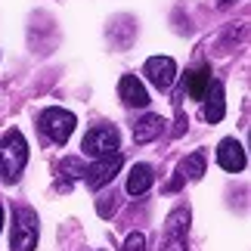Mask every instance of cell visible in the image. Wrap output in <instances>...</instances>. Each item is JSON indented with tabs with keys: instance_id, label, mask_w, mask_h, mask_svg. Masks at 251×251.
Masks as SVG:
<instances>
[{
	"instance_id": "7c38bea8",
	"label": "cell",
	"mask_w": 251,
	"mask_h": 251,
	"mask_svg": "<svg viewBox=\"0 0 251 251\" xmlns=\"http://www.w3.org/2000/svg\"><path fill=\"white\" fill-rule=\"evenodd\" d=\"M152 183H155V171L149 165H133L130 174H127V192L130 196H146L152 189Z\"/></svg>"
},
{
	"instance_id": "7a4b0ae2",
	"label": "cell",
	"mask_w": 251,
	"mask_h": 251,
	"mask_svg": "<svg viewBox=\"0 0 251 251\" xmlns=\"http://www.w3.org/2000/svg\"><path fill=\"white\" fill-rule=\"evenodd\" d=\"M37 236H41V224H37V211L28 205L13 208V233H9V245L13 251H34Z\"/></svg>"
},
{
	"instance_id": "4fadbf2b",
	"label": "cell",
	"mask_w": 251,
	"mask_h": 251,
	"mask_svg": "<svg viewBox=\"0 0 251 251\" xmlns=\"http://www.w3.org/2000/svg\"><path fill=\"white\" fill-rule=\"evenodd\" d=\"M208 84H211V69L208 65H199V69L186 72V93L192 100H201L205 90H208Z\"/></svg>"
},
{
	"instance_id": "ba28073f",
	"label": "cell",
	"mask_w": 251,
	"mask_h": 251,
	"mask_svg": "<svg viewBox=\"0 0 251 251\" xmlns=\"http://www.w3.org/2000/svg\"><path fill=\"white\" fill-rule=\"evenodd\" d=\"M245 149H242V143L233 140V137H226V140H220V146H217V165L229 171V174H239V171H245Z\"/></svg>"
},
{
	"instance_id": "5b68a950",
	"label": "cell",
	"mask_w": 251,
	"mask_h": 251,
	"mask_svg": "<svg viewBox=\"0 0 251 251\" xmlns=\"http://www.w3.org/2000/svg\"><path fill=\"white\" fill-rule=\"evenodd\" d=\"M186 236H189V208L171 211L168 224H165V242H161V251H186Z\"/></svg>"
},
{
	"instance_id": "e0dca14e",
	"label": "cell",
	"mask_w": 251,
	"mask_h": 251,
	"mask_svg": "<svg viewBox=\"0 0 251 251\" xmlns=\"http://www.w3.org/2000/svg\"><path fill=\"white\" fill-rule=\"evenodd\" d=\"M236 0H217V6H233Z\"/></svg>"
},
{
	"instance_id": "52a82bcc",
	"label": "cell",
	"mask_w": 251,
	"mask_h": 251,
	"mask_svg": "<svg viewBox=\"0 0 251 251\" xmlns=\"http://www.w3.org/2000/svg\"><path fill=\"white\" fill-rule=\"evenodd\" d=\"M143 75L149 78L152 87L168 90V87L177 81V62H174L171 56H149L146 65H143Z\"/></svg>"
},
{
	"instance_id": "5bb4252c",
	"label": "cell",
	"mask_w": 251,
	"mask_h": 251,
	"mask_svg": "<svg viewBox=\"0 0 251 251\" xmlns=\"http://www.w3.org/2000/svg\"><path fill=\"white\" fill-rule=\"evenodd\" d=\"M180 177L183 180H201V174H205V155H201V152H192V155L186 158V161H183V165H180Z\"/></svg>"
},
{
	"instance_id": "9c48e42d",
	"label": "cell",
	"mask_w": 251,
	"mask_h": 251,
	"mask_svg": "<svg viewBox=\"0 0 251 251\" xmlns=\"http://www.w3.org/2000/svg\"><path fill=\"white\" fill-rule=\"evenodd\" d=\"M118 96L127 109H146L149 105V93H146V87H143V81L137 75H124L118 81Z\"/></svg>"
},
{
	"instance_id": "3957f363",
	"label": "cell",
	"mask_w": 251,
	"mask_h": 251,
	"mask_svg": "<svg viewBox=\"0 0 251 251\" xmlns=\"http://www.w3.org/2000/svg\"><path fill=\"white\" fill-rule=\"evenodd\" d=\"M81 149H84V155H90V158H105V155H112V152H118L121 149L118 127H112V124H96V127H90L84 133Z\"/></svg>"
},
{
	"instance_id": "30bf717a",
	"label": "cell",
	"mask_w": 251,
	"mask_h": 251,
	"mask_svg": "<svg viewBox=\"0 0 251 251\" xmlns=\"http://www.w3.org/2000/svg\"><path fill=\"white\" fill-rule=\"evenodd\" d=\"M201 102H205V121H208V124L224 121L226 102H224V84H220V81H211V84H208V90H205V96H201Z\"/></svg>"
},
{
	"instance_id": "277c9868",
	"label": "cell",
	"mask_w": 251,
	"mask_h": 251,
	"mask_svg": "<svg viewBox=\"0 0 251 251\" xmlns=\"http://www.w3.org/2000/svg\"><path fill=\"white\" fill-rule=\"evenodd\" d=\"M37 124H41V130H44L53 143L65 146V143H69V137L75 133V124H78V118H75L69 109L53 105V109H44L41 115H37Z\"/></svg>"
},
{
	"instance_id": "8992f818",
	"label": "cell",
	"mask_w": 251,
	"mask_h": 251,
	"mask_svg": "<svg viewBox=\"0 0 251 251\" xmlns=\"http://www.w3.org/2000/svg\"><path fill=\"white\" fill-rule=\"evenodd\" d=\"M121 165H124L121 152H112V155H105V158H96L93 165L87 168V174H84L87 186H90V189H102V186H109V183L118 177Z\"/></svg>"
},
{
	"instance_id": "ac0fdd59",
	"label": "cell",
	"mask_w": 251,
	"mask_h": 251,
	"mask_svg": "<svg viewBox=\"0 0 251 251\" xmlns=\"http://www.w3.org/2000/svg\"><path fill=\"white\" fill-rule=\"evenodd\" d=\"M0 226H3V208H0Z\"/></svg>"
},
{
	"instance_id": "2e32d148",
	"label": "cell",
	"mask_w": 251,
	"mask_h": 251,
	"mask_svg": "<svg viewBox=\"0 0 251 251\" xmlns=\"http://www.w3.org/2000/svg\"><path fill=\"white\" fill-rule=\"evenodd\" d=\"M124 251H146V236H143V233H130L127 242H124Z\"/></svg>"
},
{
	"instance_id": "6da1fadb",
	"label": "cell",
	"mask_w": 251,
	"mask_h": 251,
	"mask_svg": "<svg viewBox=\"0 0 251 251\" xmlns=\"http://www.w3.org/2000/svg\"><path fill=\"white\" fill-rule=\"evenodd\" d=\"M28 165V143L22 137V130H6L0 137V180L16 183L22 177V171Z\"/></svg>"
},
{
	"instance_id": "8fae6325",
	"label": "cell",
	"mask_w": 251,
	"mask_h": 251,
	"mask_svg": "<svg viewBox=\"0 0 251 251\" xmlns=\"http://www.w3.org/2000/svg\"><path fill=\"white\" fill-rule=\"evenodd\" d=\"M161 130H165L161 115H143V118L133 124V143H137V146H146V143H152L155 137H161Z\"/></svg>"
},
{
	"instance_id": "9a60e30c",
	"label": "cell",
	"mask_w": 251,
	"mask_h": 251,
	"mask_svg": "<svg viewBox=\"0 0 251 251\" xmlns=\"http://www.w3.org/2000/svg\"><path fill=\"white\" fill-rule=\"evenodd\" d=\"M59 171L65 174V177H75V180H84V174H87V168H84L81 158H62Z\"/></svg>"
}]
</instances>
